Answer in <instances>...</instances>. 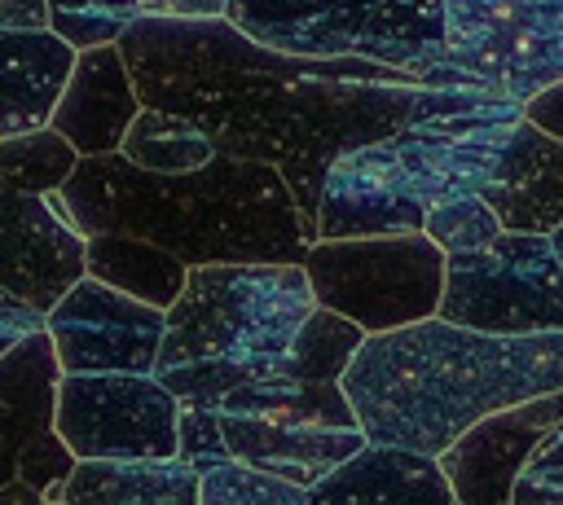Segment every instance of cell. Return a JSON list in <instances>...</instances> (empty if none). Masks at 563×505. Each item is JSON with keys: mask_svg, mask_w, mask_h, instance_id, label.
Listing matches in <instances>:
<instances>
[{"mask_svg": "<svg viewBox=\"0 0 563 505\" xmlns=\"http://www.w3.org/2000/svg\"><path fill=\"white\" fill-rule=\"evenodd\" d=\"M119 53L141 105L198 123L229 158L277 167L290 184L308 246L330 167L396 136L418 101V79L374 61H317L255 44L224 22L136 18Z\"/></svg>", "mask_w": 563, "mask_h": 505, "instance_id": "cell-1", "label": "cell"}, {"mask_svg": "<svg viewBox=\"0 0 563 505\" xmlns=\"http://www.w3.org/2000/svg\"><path fill=\"white\" fill-rule=\"evenodd\" d=\"M365 444L449 452L475 422L563 391V334H479L440 316L374 334L343 373Z\"/></svg>", "mask_w": 563, "mask_h": 505, "instance_id": "cell-2", "label": "cell"}, {"mask_svg": "<svg viewBox=\"0 0 563 505\" xmlns=\"http://www.w3.org/2000/svg\"><path fill=\"white\" fill-rule=\"evenodd\" d=\"M84 237L132 233L189 268L207 263H303L299 202L277 167L216 154L189 176H154L123 154L84 158L48 198Z\"/></svg>", "mask_w": 563, "mask_h": 505, "instance_id": "cell-3", "label": "cell"}, {"mask_svg": "<svg viewBox=\"0 0 563 505\" xmlns=\"http://www.w3.org/2000/svg\"><path fill=\"white\" fill-rule=\"evenodd\" d=\"M523 105L493 88H418L409 123L343 154L321 189L317 242L422 233L427 211L484 198Z\"/></svg>", "mask_w": 563, "mask_h": 505, "instance_id": "cell-4", "label": "cell"}, {"mask_svg": "<svg viewBox=\"0 0 563 505\" xmlns=\"http://www.w3.org/2000/svg\"><path fill=\"white\" fill-rule=\"evenodd\" d=\"M317 312L303 263H207L189 268L167 307L154 378L189 408L273 378Z\"/></svg>", "mask_w": 563, "mask_h": 505, "instance_id": "cell-5", "label": "cell"}, {"mask_svg": "<svg viewBox=\"0 0 563 505\" xmlns=\"http://www.w3.org/2000/svg\"><path fill=\"white\" fill-rule=\"evenodd\" d=\"M229 22L290 57L374 61L418 83L444 66V0H229Z\"/></svg>", "mask_w": 563, "mask_h": 505, "instance_id": "cell-6", "label": "cell"}, {"mask_svg": "<svg viewBox=\"0 0 563 505\" xmlns=\"http://www.w3.org/2000/svg\"><path fill=\"white\" fill-rule=\"evenodd\" d=\"M303 272L317 307L347 316L369 338L422 325L440 312L449 255L427 233L312 242Z\"/></svg>", "mask_w": 563, "mask_h": 505, "instance_id": "cell-7", "label": "cell"}, {"mask_svg": "<svg viewBox=\"0 0 563 505\" xmlns=\"http://www.w3.org/2000/svg\"><path fill=\"white\" fill-rule=\"evenodd\" d=\"M440 321L479 334H563V268L541 233H501L488 250L449 259Z\"/></svg>", "mask_w": 563, "mask_h": 505, "instance_id": "cell-8", "label": "cell"}, {"mask_svg": "<svg viewBox=\"0 0 563 505\" xmlns=\"http://www.w3.org/2000/svg\"><path fill=\"white\" fill-rule=\"evenodd\" d=\"M444 61L528 105L563 83V0H444Z\"/></svg>", "mask_w": 563, "mask_h": 505, "instance_id": "cell-9", "label": "cell"}, {"mask_svg": "<svg viewBox=\"0 0 563 505\" xmlns=\"http://www.w3.org/2000/svg\"><path fill=\"white\" fill-rule=\"evenodd\" d=\"M53 426L75 461L180 457V400L154 373H62Z\"/></svg>", "mask_w": 563, "mask_h": 505, "instance_id": "cell-10", "label": "cell"}, {"mask_svg": "<svg viewBox=\"0 0 563 505\" xmlns=\"http://www.w3.org/2000/svg\"><path fill=\"white\" fill-rule=\"evenodd\" d=\"M57 382L48 329L0 364V505H62V483L79 461L53 426Z\"/></svg>", "mask_w": 563, "mask_h": 505, "instance_id": "cell-11", "label": "cell"}, {"mask_svg": "<svg viewBox=\"0 0 563 505\" xmlns=\"http://www.w3.org/2000/svg\"><path fill=\"white\" fill-rule=\"evenodd\" d=\"M62 373H154L167 312L84 277L44 321Z\"/></svg>", "mask_w": 563, "mask_h": 505, "instance_id": "cell-12", "label": "cell"}, {"mask_svg": "<svg viewBox=\"0 0 563 505\" xmlns=\"http://www.w3.org/2000/svg\"><path fill=\"white\" fill-rule=\"evenodd\" d=\"M88 277V237L48 202L0 184V290L53 312Z\"/></svg>", "mask_w": 563, "mask_h": 505, "instance_id": "cell-13", "label": "cell"}, {"mask_svg": "<svg viewBox=\"0 0 563 505\" xmlns=\"http://www.w3.org/2000/svg\"><path fill=\"white\" fill-rule=\"evenodd\" d=\"M559 422H563V391L475 422L449 452L435 457L453 483L457 505H510L528 457Z\"/></svg>", "mask_w": 563, "mask_h": 505, "instance_id": "cell-14", "label": "cell"}, {"mask_svg": "<svg viewBox=\"0 0 563 505\" xmlns=\"http://www.w3.org/2000/svg\"><path fill=\"white\" fill-rule=\"evenodd\" d=\"M141 110L145 105L119 44H106V48L79 53L48 127L66 136L79 158H106L123 149V136L132 132Z\"/></svg>", "mask_w": 563, "mask_h": 505, "instance_id": "cell-15", "label": "cell"}, {"mask_svg": "<svg viewBox=\"0 0 563 505\" xmlns=\"http://www.w3.org/2000/svg\"><path fill=\"white\" fill-rule=\"evenodd\" d=\"M224 430V448L233 461L268 470L277 479H290L299 487H317L330 470L352 461L365 448L361 430H339V426H282V422H260V417H233L216 413Z\"/></svg>", "mask_w": 563, "mask_h": 505, "instance_id": "cell-16", "label": "cell"}, {"mask_svg": "<svg viewBox=\"0 0 563 505\" xmlns=\"http://www.w3.org/2000/svg\"><path fill=\"white\" fill-rule=\"evenodd\" d=\"M506 233H554L563 224V141L519 123L484 193Z\"/></svg>", "mask_w": 563, "mask_h": 505, "instance_id": "cell-17", "label": "cell"}, {"mask_svg": "<svg viewBox=\"0 0 563 505\" xmlns=\"http://www.w3.org/2000/svg\"><path fill=\"white\" fill-rule=\"evenodd\" d=\"M79 53L53 31H0V141L53 123Z\"/></svg>", "mask_w": 563, "mask_h": 505, "instance_id": "cell-18", "label": "cell"}, {"mask_svg": "<svg viewBox=\"0 0 563 505\" xmlns=\"http://www.w3.org/2000/svg\"><path fill=\"white\" fill-rule=\"evenodd\" d=\"M308 496L312 505H457L453 483L435 457L383 444H365Z\"/></svg>", "mask_w": 563, "mask_h": 505, "instance_id": "cell-19", "label": "cell"}, {"mask_svg": "<svg viewBox=\"0 0 563 505\" xmlns=\"http://www.w3.org/2000/svg\"><path fill=\"white\" fill-rule=\"evenodd\" d=\"M62 505H202V474L172 461H79L62 483Z\"/></svg>", "mask_w": 563, "mask_h": 505, "instance_id": "cell-20", "label": "cell"}, {"mask_svg": "<svg viewBox=\"0 0 563 505\" xmlns=\"http://www.w3.org/2000/svg\"><path fill=\"white\" fill-rule=\"evenodd\" d=\"M88 277L128 299H141V303L167 312L185 294L189 263H180L172 250H163L145 237H132V233H92L88 237Z\"/></svg>", "mask_w": 563, "mask_h": 505, "instance_id": "cell-21", "label": "cell"}, {"mask_svg": "<svg viewBox=\"0 0 563 505\" xmlns=\"http://www.w3.org/2000/svg\"><path fill=\"white\" fill-rule=\"evenodd\" d=\"M216 413L233 417H260V422H282V426H339V430H361L356 413L343 395V386H308L290 382L282 373L260 378L251 386L229 391L224 400L211 404Z\"/></svg>", "mask_w": 563, "mask_h": 505, "instance_id": "cell-22", "label": "cell"}, {"mask_svg": "<svg viewBox=\"0 0 563 505\" xmlns=\"http://www.w3.org/2000/svg\"><path fill=\"white\" fill-rule=\"evenodd\" d=\"M132 167L141 171H154V176H189L198 167H207L220 149L211 145V136L180 119V114H167V110H141L132 132L123 136V149H119Z\"/></svg>", "mask_w": 563, "mask_h": 505, "instance_id": "cell-23", "label": "cell"}, {"mask_svg": "<svg viewBox=\"0 0 563 505\" xmlns=\"http://www.w3.org/2000/svg\"><path fill=\"white\" fill-rule=\"evenodd\" d=\"M365 338L369 334L361 325H352L347 316L317 307L303 321V329L290 343V351H286V360H282L277 373L290 378V382H308V386H339L343 373L352 369L356 351L365 347Z\"/></svg>", "mask_w": 563, "mask_h": 505, "instance_id": "cell-24", "label": "cell"}, {"mask_svg": "<svg viewBox=\"0 0 563 505\" xmlns=\"http://www.w3.org/2000/svg\"><path fill=\"white\" fill-rule=\"evenodd\" d=\"M79 162L84 158L75 154V145L57 136L53 127L0 141V184L35 193V198H57Z\"/></svg>", "mask_w": 563, "mask_h": 505, "instance_id": "cell-25", "label": "cell"}, {"mask_svg": "<svg viewBox=\"0 0 563 505\" xmlns=\"http://www.w3.org/2000/svg\"><path fill=\"white\" fill-rule=\"evenodd\" d=\"M136 22V0H48V31L75 53L119 44Z\"/></svg>", "mask_w": 563, "mask_h": 505, "instance_id": "cell-26", "label": "cell"}, {"mask_svg": "<svg viewBox=\"0 0 563 505\" xmlns=\"http://www.w3.org/2000/svg\"><path fill=\"white\" fill-rule=\"evenodd\" d=\"M202 505H312V496L290 479H277L242 461H224L202 470Z\"/></svg>", "mask_w": 563, "mask_h": 505, "instance_id": "cell-27", "label": "cell"}, {"mask_svg": "<svg viewBox=\"0 0 563 505\" xmlns=\"http://www.w3.org/2000/svg\"><path fill=\"white\" fill-rule=\"evenodd\" d=\"M422 233L449 255H475V250H488L506 228L497 220V211L484 202V198H453V202H440L435 211H427V224Z\"/></svg>", "mask_w": 563, "mask_h": 505, "instance_id": "cell-28", "label": "cell"}, {"mask_svg": "<svg viewBox=\"0 0 563 505\" xmlns=\"http://www.w3.org/2000/svg\"><path fill=\"white\" fill-rule=\"evenodd\" d=\"M510 505H563V422L545 430V439L528 457Z\"/></svg>", "mask_w": 563, "mask_h": 505, "instance_id": "cell-29", "label": "cell"}, {"mask_svg": "<svg viewBox=\"0 0 563 505\" xmlns=\"http://www.w3.org/2000/svg\"><path fill=\"white\" fill-rule=\"evenodd\" d=\"M180 461H189L198 474L211 470V465H224L233 461L229 448H224V430H220V417L216 408L207 404H180Z\"/></svg>", "mask_w": 563, "mask_h": 505, "instance_id": "cell-30", "label": "cell"}, {"mask_svg": "<svg viewBox=\"0 0 563 505\" xmlns=\"http://www.w3.org/2000/svg\"><path fill=\"white\" fill-rule=\"evenodd\" d=\"M44 312H35L31 303H22L18 294L0 290V364L31 338V334H44Z\"/></svg>", "mask_w": 563, "mask_h": 505, "instance_id": "cell-31", "label": "cell"}, {"mask_svg": "<svg viewBox=\"0 0 563 505\" xmlns=\"http://www.w3.org/2000/svg\"><path fill=\"white\" fill-rule=\"evenodd\" d=\"M136 18L154 22H224L229 0H136Z\"/></svg>", "mask_w": 563, "mask_h": 505, "instance_id": "cell-32", "label": "cell"}, {"mask_svg": "<svg viewBox=\"0 0 563 505\" xmlns=\"http://www.w3.org/2000/svg\"><path fill=\"white\" fill-rule=\"evenodd\" d=\"M0 31H48V0H0Z\"/></svg>", "mask_w": 563, "mask_h": 505, "instance_id": "cell-33", "label": "cell"}, {"mask_svg": "<svg viewBox=\"0 0 563 505\" xmlns=\"http://www.w3.org/2000/svg\"><path fill=\"white\" fill-rule=\"evenodd\" d=\"M523 119L537 123L545 136L563 141V83L550 88V92H541V97H532V101L523 105Z\"/></svg>", "mask_w": 563, "mask_h": 505, "instance_id": "cell-34", "label": "cell"}, {"mask_svg": "<svg viewBox=\"0 0 563 505\" xmlns=\"http://www.w3.org/2000/svg\"><path fill=\"white\" fill-rule=\"evenodd\" d=\"M550 237V250H554V259H559V268H563V224L554 228V233H545Z\"/></svg>", "mask_w": 563, "mask_h": 505, "instance_id": "cell-35", "label": "cell"}]
</instances>
